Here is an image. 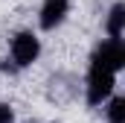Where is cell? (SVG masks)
Instances as JSON below:
<instances>
[{
	"label": "cell",
	"instance_id": "4",
	"mask_svg": "<svg viewBox=\"0 0 125 123\" xmlns=\"http://www.w3.org/2000/svg\"><path fill=\"white\" fill-rule=\"evenodd\" d=\"M70 12V0H44L41 6V30H55Z\"/></svg>",
	"mask_w": 125,
	"mask_h": 123
},
{
	"label": "cell",
	"instance_id": "1",
	"mask_svg": "<svg viewBox=\"0 0 125 123\" xmlns=\"http://www.w3.org/2000/svg\"><path fill=\"white\" fill-rule=\"evenodd\" d=\"M116 85V73L99 67L96 62H90V70H87V103L90 106H99L102 100H108L111 91Z\"/></svg>",
	"mask_w": 125,
	"mask_h": 123
},
{
	"label": "cell",
	"instance_id": "5",
	"mask_svg": "<svg viewBox=\"0 0 125 123\" xmlns=\"http://www.w3.org/2000/svg\"><path fill=\"white\" fill-rule=\"evenodd\" d=\"M108 35L114 41H122V27H125V6L122 3H114L111 6V15H108Z\"/></svg>",
	"mask_w": 125,
	"mask_h": 123
},
{
	"label": "cell",
	"instance_id": "3",
	"mask_svg": "<svg viewBox=\"0 0 125 123\" xmlns=\"http://www.w3.org/2000/svg\"><path fill=\"white\" fill-rule=\"evenodd\" d=\"M38 53H41V44H38V38L32 32H18L12 38V62H15V67H29L38 59Z\"/></svg>",
	"mask_w": 125,
	"mask_h": 123
},
{
	"label": "cell",
	"instance_id": "2",
	"mask_svg": "<svg viewBox=\"0 0 125 123\" xmlns=\"http://www.w3.org/2000/svg\"><path fill=\"white\" fill-rule=\"evenodd\" d=\"M90 62H96L99 67H105V70H111V73H116V70L125 67V44L108 38V41H102V44L96 47V53H93Z\"/></svg>",
	"mask_w": 125,
	"mask_h": 123
},
{
	"label": "cell",
	"instance_id": "7",
	"mask_svg": "<svg viewBox=\"0 0 125 123\" xmlns=\"http://www.w3.org/2000/svg\"><path fill=\"white\" fill-rule=\"evenodd\" d=\"M0 123H15V111L6 103H0Z\"/></svg>",
	"mask_w": 125,
	"mask_h": 123
},
{
	"label": "cell",
	"instance_id": "6",
	"mask_svg": "<svg viewBox=\"0 0 125 123\" xmlns=\"http://www.w3.org/2000/svg\"><path fill=\"white\" fill-rule=\"evenodd\" d=\"M108 120L111 123H125V100L122 97H114L111 106H108Z\"/></svg>",
	"mask_w": 125,
	"mask_h": 123
}]
</instances>
